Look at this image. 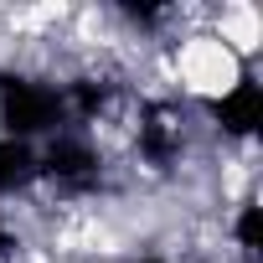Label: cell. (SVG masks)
Segmentation results:
<instances>
[{
	"label": "cell",
	"mask_w": 263,
	"mask_h": 263,
	"mask_svg": "<svg viewBox=\"0 0 263 263\" xmlns=\"http://www.w3.org/2000/svg\"><path fill=\"white\" fill-rule=\"evenodd\" d=\"M206 31H212V36H217L232 57H242L248 67L258 62V47H263V16H258V6H248V0H227V6H212Z\"/></svg>",
	"instance_id": "6da1fadb"
}]
</instances>
